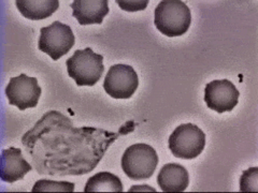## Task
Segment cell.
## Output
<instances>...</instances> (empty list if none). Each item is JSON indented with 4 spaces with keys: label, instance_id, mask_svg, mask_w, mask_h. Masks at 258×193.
<instances>
[{
    "label": "cell",
    "instance_id": "6da1fadb",
    "mask_svg": "<svg viewBox=\"0 0 258 193\" xmlns=\"http://www.w3.org/2000/svg\"><path fill=\"white\" fill-rule=\"evenodd\" d=\"M125 127L114 133L94 127L76 128L58 111H48L23 135L32 165L40 175L78 176L91 173Z\"/></svg>",
    "mask_w": 258,
    "mask_h": 193
},
{
    "label": "cell",
    "instance_id": "7a4b0ae2",
    "mask_svg": "<svg viewBox=\"0 0 258 193\" xmlns=\"http://www.w3.org/2000/svg\"><path fill=\"white\" fill-rule=\"evenodd\" d=\"M154 24L166 37H181L191 24L189 8L181 0H163L154 11Z\"/></svg>",
    "mask_w": 258,
    "mask_h": 193
},
{
    "label": "cell",
    "instance_id": "3957f363",
    "mask_svg": "<svg viewBox=\"0 0 258 193\" xmlns=\"http://www.w3.org/2000/svg\"><path fill=\"white\" fill-rule=\"evenodd\" d=\"M67 72L78 86L93 87L98 83L104 71L103 56L96 54L91 47L77 50L66 61Z\"/></svg>",
    "mask_w": 258,
    "mask_h": 193
},
{
    "label": "cell",
    "instance_id": "277c9868",
    "mask_svg": "<svg viewBox=\"0 0 258 193\" xmlns=\"http://www.w3.org/2000/svg\"><path fill=\"white\" fill-rule=\"evenodd\" d=\"M158 165L156 150L144 143L129 146L122 157L124 173L133 180L149 179Z\"/></svg>",
    "mask_w": 258,
    "mask_h": 193
},
{
    "label": "cell",
    "instance_id": "5b68a950",
    "mask_svg": "<svg viewBox=\"0 0 258 193\" xmlns=\"http://www.w3.org/2000/svg\"><path fill=\"white\" fill-rule=\"evenodd\" d=\"M169 149L176 158L191 160L197 158L206 146V134L192 124H183L169 136Z\"/></svg>",
    "mask_w": 258,
    "mask_h": 193
},
{
    "label": "cell",
    "instance_id": "8992f818",
    "mask_svg": "<svg viewBox=\"0 0 258 193\" xmlns=\"http://www.w3.org/2000/svg\"><path fill=\"white\" fill-rule=\"evenodd\" d=\"M76 43V37L70 26L55 21L40 29L38 48L53 60H58L69 53Z\"/></svg>",
    "mask_w": 258,
    "mask_h": 193
},
{
    "label": "cell",
    "instance_id": "52a82bcc",
    "mask_svg": "<svg viewBox=\"0 0 258 193\" xmlns=\"http://www.w3.org/2000/svg\"><path fill=\"white\" fill-rule=\"evenodd\" d=\"M139 86L137 72L128 64H114L104 77L103 88L113 99H129Z\"/></svg>",
    "mask_w": 258,
    "mask_h": 193
},
{
    "label": "cell",
    "instance_id": "ba28073f",
    "mask_svg": "<svg viewBox=\"0 0 258 193\" xmlns=\"http://www.w3.org/2000/svg\"><path fill=\"white\" fill-rule=\"evenodd\" d=\"M41 93L42 89L38 85V79L24 73L11 77L6 88V95L9 104L18 107L21 111L36 108Z\"/></svg>",
    "mask_w": 258,
    "mask_h": 193
},
{
    "label": "cell",
    "instance_id": "9c48e42d",
    "mask_svg": "<svg viewBox=\"0 0 258 193\" xmlns=\"http://www.w3.org/2000/svg\"><path fill=\"white\" fill-rule=\"evenodd\" d=\"M240 92L229 79H215L205 88V101L207 107L219 114L231 112L239 101Z\"/></svg>",
    "mask_w": 258,
    "mask_h": 193
},
{
    "label": "cell",
    "instance_id": "30bf717a",
    "mask_svg": "<svg viewBox=\"0 0 258 193\" xmlns=\"http://www.w3.org/2000/svg\"><path fill=\"white\" fill-rule=\"evenodd\" d=\"M31 170L32 166L23 157L20 148L10 147L3 150L0 165V178L3 181L13 183L21 180Z\"/></svg>",
    "mask_w": 258,
    "mask_h": 193
},
{
    "label": "cell",
    "instance_id": "8fae6325",
    "mask_svg": "<svg viewBox=\"0 0 258 193\" xmlns=\"http://www.w3.org/2000/svg\"><path fill=\"white\" fill-rule=\"evenodd\" d=\"M70 7L80 25L101 24L110 11L108 0H75Z\"/></svg>",
    "mask_w": 258,
    "mask_h": 193
},
{
    "label": "cell",
    "instance_id": "7c38bea8",
    "mask_svg": "<svg viewBox=\"0 0 258 193\" xmlns=\"http://www.w3.org/2000/svg\"><path fill=\"white\" fill-rule=\"evenodd\" d=\"M157 182L164 192H183L189 184V174L179 163H167L160 168Z\"/></svg>",
    "mask_w": 258,
    "mask_h": 193
},
{
    "label": "cell",
    "instance_id": "4fadbf2b",
    "mask_svg": "<svg viewBox=\"0 0 258 193\" xmlns=\"http://www.w3.org/2000/svg\"><path fill=\"white\" fill-rule=\"evenodd\" d=\"M16 8L21 14L31 21H41L50 18L57 11L58 0H16Z\"/></svg>",
    "mask_w": 258,
    "mask_h": 193
},
{
    "label": "cell",
    "instance_id": "5bb4252c",
    "mask_svg": "<svg viewBox=\"0 0 258 193\" xmlns=\"http://www.w3.org/2000/svg\"><path fill=\"white\" fill-rule=\"evenodd\" d=\"M124 187L119 177L110 172H99L88 178L85 192H123Z\"/></svg>",
    "mask_w": 258,
    "mask_h": 193
},
{
    "label": "cell",
    "instance_id": "9a60e30c",
    "mask_svg": "<svg viewBox=\"0 0 258 193\" xmlns=\"http://www.w3.org/2000/svg\"><path fill=\"white\" fill-rule=\"evenodd\" d=\"M76 184L69 181L40 179L32 187V192H74Z\"/></svg>",
    "mask_w": 258,
    "mask_h": 193
},
{
    "label": "cell",
    "instance_id": "2e32d148",
    "mask_svg": "<svg viewBox=\"0 0 258 193\" xmlns=\"http://www.w3.org/2000/svg\"><path fill=\"white\" fill-rule=\"evenodd\" d=\"M240 190L242 192H257L258 190V167H249L243 171L240 178Z\"/></svg>",
    "mask_w": 258,
    "mask_h": 193
},
{
    "label": "cell",
    "instance_id": "e0dca14e",
    "mask_svg": "<svg viewBox=\"0 0 258 193\" xmlns=\"http://www.w3.org/2000/svg\"><path fill=\"white\" fill-rule=\"evenodd\" d=\"M120 9L127 12L142 11L149 5V0H116L115 2Z\"/></svg>",
    "mask_w": 258,
    "mask_h": 193
}]
</instances>
